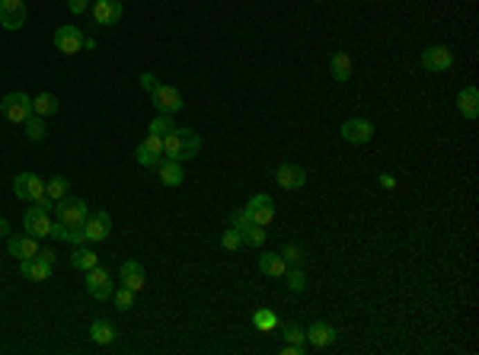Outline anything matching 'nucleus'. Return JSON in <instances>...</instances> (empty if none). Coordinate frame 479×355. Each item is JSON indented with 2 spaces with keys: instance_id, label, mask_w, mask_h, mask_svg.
<instances>
[{
  "instance_id": "nucleus-2",
  "label": "nucleus",
  "mask_w": 479,
  "mask_h": 355,
  "mask_svg": "<svg viewBox=\"0 0 479 355\" xmlns=\"http://www.w3.org/2000/svg\"><path fill=\"white\" fill-rule=\"evenodd\" d=\"M51 266H55V253L51 250H39L35 257L19 259V275L29 282H45L51 275Z\"/></svg>"
},
{
  "instance_id": "nucleus-25",
  "label": "nucleus",
  "mask_w": 479,
  "mask_h": 355,
  "mask_svg": "<svg viewBox=\"0 0 479 355\" xmlns=\"http://www.w3.org/2000/svg\"><path fill=\"white\" fill-rule=\"evenodd\" d=\"M329 67H332V77L339 83H348L352 80V58H348L345 51H336L329 58Z\"/></svg>"
},
{
  "instance_id": "nucleus-29",
  "label": "nucleus",
  "mask_w": 479,
  "mask_h": 355,
  "mask_svg": "<svg viewBox=\"0 0 479 355\" xmlns=\"http://www.w3.org/2000/svg\"><path fill=\"white\" fill-rule=\"evenodd\" d=\"M134 160H138L141 166H157L160 160H163V154H157V150H150L147 144H138V150H134Z\"/></svg>"
},
{
  "instance_id": "nucleus-9",
  "label": "nucleus",
  "mask_w": 479,
  "mask_h": 355,
  "mask_svg": "<svg viewBox=\"0 0 479 355\" xmlns=\"http://www.w3.org/2000/svg\"><path fill=\"white\" fill-rule=\"evenodd\" d=\"M13 192H17V198H23V202H35L39 196H45V180L35 173H19L17 180H13Z\"/></svg>"
},
{
  "instance_id": "nucleus-21",
  "label": "nucleus",
  "mask_w": 479,
  "mask_h": 355,
  "mask_svg": "<svg viewBox=\"0 0 479 355\" xmlns=\"http://www.w3.org/2000/svg\"><path fill=\"white\" fill-rule=\"evenodd\" d=\"M157 173H160V182L170 186V189L182 186V180H186V176H182V164H179V160H170V157H163L157 164Z\"/></svg>"
},
{
  "instance_id": "nucleus-15",
  "label": "nucleus",
  "mask_w": 479,
  "mask_h": 355,
  "mask_svg": "<svg viewBox=\"0 0 479 355\" xmlns=\"http://www.w3.org/2000/svg\"><path fill=\"white\" fill-rule=\"evenodd\" d=\"M83 234H87V240H106L112 234V218H109V211H90L87 221H83Z\"/></svg>"
},
{
  "instance_id": "nucleus-28",
  "label": "nucleus",
  "mask_w": 479,
  "mask_h": 355,
  "mask_svg": "<svg viewBox=\"0 0 479 355\" xmlns=\"http://www.w3.org/2000/svg\"><path fill=\"white\" fill-rule=\"evenodd\" d=\"M67 189H71L67 176H51V180H45V196H48L51 202H61V198L67 196Z\"/></svg>"
},
{
  "instance_id": "nucleus-16",
  "label": "nucleus",
  "mask_w": 479,
  "mask_h": 355,
  "mask_svg": "<svg viewBox=\"0 0 479 355\" xmlns=\"http://www.w3.org/2000/svg\"><path fill=\"white\" fill-rule=\"evenodd\" d=\"M122 13H125L122 0H96L93 3V19L100 26H116L122 19Z\"/></svg>"
},
{
  "instance_id": "nucleus-20",
  "label": "nucleus",
  "mask_w": 479,
  "mask_h": 355,
  "mask_svg": "<svg viewBox=\"0 0 479 355\" xmlns=\"http://www.w3.org/2000/svg\"><path fill=\"white\" fill-rule=\"evenodd\" d=\"M307 343H310L314 349H326V346H332V343H336V330H332L329 323L316 320V323H310V327H307Z\"/></svg>"
},
{
  "instance_id": "nucleus-7",
  "label": "nucleus",
  "mask_w": 479,
  "mask_h": 355,
  "mask_svg": "<svg viewBox=\"0 0 479 355\" xmlns=\"http://www.w3.org/2000/svg\"><path fill=\"white\" fill-rule=\"evenodd\" d=\"M0 26L17 33L26 26V0H0Z\"/></svg>"
},
{
  "instance_id": "nucleus-31",
  "label": "nucleus",
  "mask_w": 479,
  "mask_h": 355,
  "mask_svg": "<svg viewBox=\"0 0 479 355\" xmlns=\"http://www.w3.org/2000/svg\"><path fill=\"white\" fill-rule=\"evenodd\" d=\"M281 336L288 339L291 346H307V330L304 327H298V323H288V327L281 330Z\"/></svg>"
},
{
  "instance_id": "nucleus-4",
  "label": "nucleus",
  "mask_w": 479,
  "mask_h": 355,
  "mask_svg": "<svg viewBox=\"0 0 479 355\" xmlns=\"http://www.w3.org/2000/svg\"><path fill=\"white\" fill-rule=\"evenodd\" d=\"M231 227H237V234L243 237V243H249V247H262L265 237H269V234L262 231V224H256L253 218H246L243 208L231 215Z\"/></svg>"
},
{
  "instance_id": "nucleus-10",
  "label": "nucleus",
  "mask_w": 479,
  "mask_h": 355,
  "mask_svg": "<svg viewBox=\"0 0 479 355\" xmlns=\"http://www.w3.org/2000/svg\"><path fill=\"white\" fill-rule=\"evenodd\" d=\"M339 135L352 144H368L374 138V122L371 119H348V122H342Z\"/></svg>"
},
{
  "instance_id": "nucleus-40",
  "label": "nucleus",
  "mask_w": 479,
  "mask_h": 355,
  "mask_svg": "<svg viewBox=\"0 0 479 355\" xmlns=\"http://www.w3.org/2000/svg\"><path fill=\"white\" fill-rule=\"evenodd\" d=\"M87 3H90V0H67V10H71V13H83Z\"/></svg>"
},
{
  "instance_id": "nucleus-39",
  "label": "nucleus",
  "mask_w": 479,
  "mask_h": 355,
  "mask_svg": "<svg viewBox=\"0 0 479 355\" xmlns=\"http://www.w3.org/2000/svg\"><path fill=\"white\" fill-rule=\"evenodd\" d=\"M48 237H55V240H67V237H71V227H64V224H51V234H48Z\"/></svg>"
},
{
  "instance_id": "nucleus-30",
  "label": "nucleus",
  "mask_w": 479,
  "mask_h": 355,
  "mask_svg": "<svg viewBox=\"0 0 479 355\" xmlns=\"http://www.w3.org/2000/svg\"><path fill=\"white\" fill-rule=\"evenodd\" d=\"M26 138H29V141H42V138H45V122H42V116H35V112L26 119Z\"/></svg>"
},
{
  "instance_id": "nucleus-8",
  "label": "nucleus",
  "mask_w": 479,
  "mask_h": 355,
  "mask_svg": "<svg viewBox=\"0 0 479 355\" xmlns=\"http://www.w3.org/2000/svg\"><path fill=\"white\" fill-rule=\"evenodd\" d=\"M23 227H26V234L29 237H48L51 234V218H48V211H42L39 205H29L26 208V215H23Z\"/></svg>"
},
{
  "instance_id": "nucleus-26",
  "label": "nucleus",
  "mask_w": 479,
  "mask_h": 355,
  "mask_svg": "<svg viewBox=\"0 0 479 355\" xmlns=\"http://www.w3.org/2000/svg\"><path fill=\"white\" fill-rule=\"evenodd\" d=\"M90 336H93V343H100V346H109V343L116 339V323H112V320H93Z\"/></svg>"
},
{
  "instance_id": "nucleus-41",
  "label": "nucleus",
  "mask_w": 479,
  "mask_h": 355,
  "mask_svg": "<svg viewBox=\"0 0 479 355\" xmlns=\"http://www.w3.org/2000/svg\"><path fill=\"white\" fill-rule=\"evenodd\" d=\"M7 234H10V224L3 221V218H0V237H7Z\"/></svg>"
},
{
  "instance_id": "nucleus-27",
  "label": "nucleus",
  "mask_w": 479,
  "mask_h": 355,
  "mask_svg": "<svg viewBox=\"0 0 479 355\" xmlns=\"http://www.w3.org/2000/svg\"><path fill=\"white\" fill-rule=\"evenodd\" d=\"M33 112L35 116H55V112H58V99L51 96V93H39V96L33 99Z\"/></svg>"
},
{
  "instance_id": "nucleus-32",
  "label": "nucleus",
  "mask_w": 479,
  "mask_h": 355,
  "mask_svg": "<svg viewBox=\"0 0 479 355\" xmlns=\"http://www.w3.org/2000/svg\"><path fill=\"white\" fill-rule=\"evenodd\" d=\"M173 128H176V122H173V116H166V112H160V116L150 122V135H160V138H163L166 132H173Z\"/></svg>"
},
{
  "instance_id": "nucleus-24",
  "label": "nucleus",
  "mask_w": 479,
  "mask_h": 355,
  "mask_svg": "<svg viewBox=\"0 0 479 355\" xmlns=\"http://www.w3.org/2000/svg\"><path fill=\"white\" fill-rule=\"evenodd\" d=\"M71 266H74L77 272H90L93 266H100V257H96L90 247H74V253H71Z\"/></svg>"
},
{
  "instance_id": "nucleus-6",
  "label": "nucleus",
  "mask_w": 479,
  "mask_h": 355,
  "mask_svg": "<svg viewBox=\"0 0 479 355\" xmlns=\"http://www.w3.org/2000/svg\"><path fill=\"white\" fill-rule=\"evenodd\" d=\"M87 291H90V297H96V301H109L112 291H116L112 275H109L102 266H93L90 272H87Z\"/></svg>"
},
{
  "instance_id": "nucleus-35",
  "label": "nucleus",
  "mask_w": 479,
  "mask_h": 355,
  "mask_svg": "<svg viewBox=\"0 0 479 355\" xmlns=\"http://www.w3.org/2000/svg\"><path fill=\"white\" fill-rule=\"evenodd\" d=\"M281 259H284L288 266H300L304 263V250H300L298 243H288V247L281 250Z\"/></svg>"
},
{
  "instance_id": "nucleus-1",
  "label": "nucleus",
  "mask_w": 479,
  "mask_h": 355,
  "mask_svg": "<svg viewBox=\"0 0 479 355\" xmlns=\"http://www.w3.org/2000/svg\"><path fill=\"white\" fill-rule=\"evenodd\" d=\"M199 150H201V138L192 132V128H179V125H176L173 132L163 135V157L186 164V160H192Z\"/></svg>"
},
{
  "instance_id": "nucleus-14",
  "label": "nucleus",
  "mask_w": 479,
  "mask_h": 355,
  "mask_svg": "<svg viewBox=\"0 0 479 355\" xmlns=\"http://www.w3.org/2000/svg\"><path fill=\"white\" fill-rule=\"evenodd\" d=\"M243 211H246V218H253L256 224H262V227H269L272 218H275V205H272V198L269 196H253Z\"/></svg>"
},
{
  "instance_id": "nucleus-22",
  "label": "nucleus",
  "mask_w": 479,
  "mask_h": 355,
  "mask_svg": "<svg viewBox=\"0 0 479 355\" xmlns=\"http://www.w3.org/2000/svg\"><path fill=\"white\" fill-rule=\"evenodd\" d=\"M259 272L269 275V279H284L288 263L281 259V253H262V257H259Z\"/></svg>"
},
{
  "instance_id": "nucleus-12",
  "label": "nucleus",
  "mask_w": 479,
  "mask_h": 355,
  "mask_svg": "<svg viewBox=\"0 0 479 355\" xmlns=\"http://www.w3.org/2000/svg\"><path fill=\"white\" fill-rule=\"evenodd\" d=\"M451 64H454V55H451V49H444V45H431V49L422 51V67L431 71V74L447 71Z\"/></svg>"
},
{
  "instance_id": "nucleus-13",
  "label": "nucleus",
  "mask_w": 479,
  "mask_h": 355,
  "mask_svg": "<svg viewBox=\"0 0 479 355\" xmlns=\"http://www.w3.org/2000/svg\"><path fill=\"white\" fill-rule=\"evenodd\" d=\"M83 39H87V35H83L77 26H61L58 33H55V49H58L61 55H77V51L83 49Z\"/></svg>"
},
{
  "instance_id": "nucleus-5",
  "label": "nucleus",
  "mask_w": 479,
  "mask_h": 355,
  "mask_svg": "<svg viewBox=\"0 0 479 355\" xmlns=\"http://www.w3.org/2000/svg\"><path fill=\"white\" fill-rule=\"evenodd\" d=\"M0 109H3V116L13 125H26V119L33 116V99L26 96V93H7V96L0 99Z\"/></svg>"
},
{
  "instance_id": "nucleus-36",
  "label": "nucleus",
  "mask_w": 479,
  "mask_h": 355,
  "mask_svg": "<svg viewBox=\"0 0 479 355\" xmlns=\"http://www.w3.org/2000/svg\"><path fill=\"white\" fill-rule=\"evenodd\" d=\"M221 247H224V250H237V247H243V237L237 234V227H227V231H224Z\"/></svg>"
},
{
  "instance_id": "nucleus-3",
  "label": "nucleus",
  "mask_w": 479,
  "mask_h": 355,
  "mask_svg": "<svg viewBox=\"0 0 479 355\" xmlns=\"http://www.w3.org/2000/svg\"><path fill=\"white\" fill-rule=\"evenodd\" d=\"M55 211H58V221L64 224V227H83V221L90 215V205H87L83 198L64 196L61 202H55Z\"/></svg>"
},
{
  "instance_id": "nucleus-37",
  "label": "nucleus",
  "mask_w": 479,
  "mask_h": 355,
  "mask_svg": "<svg viewBox=\"0 0 479 355\" xmlns=\"http://www.w3.org/2000/svg\"><path fill=\"white\" fill-rule=\"evenodd\" d=\"M253 323H256L259 330H275V323H278V320H275V314H272V311H256V317H253Z\"/></svg>"
},
{
  "instance_id": "nucleus-33",
  "label": "nucleus",
  "mask_w": 479,
  "mask_h": 355,
  "mask_svg": "<svg viewBox=\"0 0 479 355\" xmlns=\"http://www.w3.org/2000/svg\"><path fill=\"white\" fill-rule=\"evenodd\" d=\"M284 279H288V288H291V291H304L307 275L300 272V266H288V272H284Z\"/></svg>"
},
{
  "instance_id": "nucleus-11",
  "label": "nucleus",
  "mask_w": 479,
  "mask_h": 355,
  "mask_svg": "<svg viewBox=\"0 0 479 355\" xmlns=\"http://www.w3.org/2000/svg\"><path fill=\"white\" fill-rule=\"evenodd\" d=\"M150 96H154V106H157L160 112H166V116H173V112H179V109L186 106V103H182V93L176 90V87H170V83H160Z\"/></svg>"
},
{
  "instance_id": "nucleus-23",
  "label": "nucleus",
  "mask_w": 479,
  "mask_h": 355,
  "mask_svg": "<svg viewBox=\"0 0 479 355\" xmlns=\"http://www.w3.org/2000/svg\"><path fill=\"white\" fill-rule=\"evenodd\" d=\"M457 109H460L463 119H476L479 116V90L476 87H463L460 96H457Z\"/></svg>"
},
{
  "instance_id": "nucleus-34",
  "label": "nucleus",
  "mask_w": 479,
  "mask_h": 355,
  "mask_svg": "<svg viewBox=\"0 0 479 355\" xmlns=\"http://www.w3.org/2000/svg\"><path fill=\"white\" fill-rule=\"evenodd\" d=\"M112 301H116L118 311H132V307H134V291H132V288H125V285H122L118 291H112Z\"/></svg>"
},
{
  "instance_id": "nucleus-19",
  "label": "nucleus",
  "mask_w": 479,
  "mask_h": 355,
  "mask_svg": "<svg viewBox=\"0 0 479 355\" xmlns=\"http://www.w3.org/2000/svg\"><path fill=\"white\" fill-rule=\"evenodd\" d=\"M7 250H10V257L29 259L39 253V243H35V237H29V234H13V237L7 240Z\"/></svg>"
},
{
  "instance_id": "nucleus-17",
  "label": "nucleus",
  "mask_w": 479,
  "mask_h": 355,
  "mask_svg": "<svg viewBox=\"0 0 479 355\" xmlns=\"http://www.w3.org/2000/svg\"><path fill=\"white\" fill-rule=\"evenodd\" d=\"M275 182L281 189H300V186H307V170L298 164H281L278 173H275Z\"/></svg>"
},
{
  "instance_id": "nucleus-38",
  "label": "nucleus",
  "mask_w": 479,
  "mask_h": 355,
  "mask_svg": "<svg viewBox=\"0 0 479 355\" xmlns=\"http://www.w3.org/2000/svg\"><path fill=\"white\" fill-rule=\"evenodd\" d=\"M141 87H144V90H147V93H154V90H157V87H160V80H157V77H154V74H150V71H147V74H141Z\"/></svg>"
},
{
  "instance_id": "nucleus-18",
  "label": "nucleus",
  "mask_w": 479,
  "mask_h": 355,
  "mask_svg": "<svg viewBox=\"0 0 479 355\" xmlns=\"http://www.w3.org/2000/svg\"><path fill=\"white\" fill-rule=\"evenodd\" d=\"M118 279H122L125 288H132L134 295H138V291L144 288L147 275H144V266L134 263V259H128V263H122V269H118Z\"/></svg>"
}]
</instances>
